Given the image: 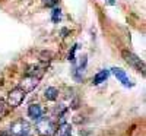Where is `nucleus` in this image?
Masks as SVG:
<instances>
[{
  "instance_id": "5",
  "label": "nucleus",
  "mask_w": 146,
  "mask_h": 136,
  "mask_svg": "<svg viewBox=\"0 0 146 136\" xmlns=\"http://www.w3.org/2000/svg\"><path fill=\"white\" fill-rule=\"evenodd\" d=\"M38 81H40L38 76H34V75H29V73H28L27 76H23V78L21 79V82H19V88L23 89L25 92H31V91H34V89L36 88V85H38Z\"/></svg>"
},
{
  "instance_id": "12",
  "label": "nucleus",
  "mask_w": 146,
  "mask_h": 136,
  "mask_svg": "<svg viewBox=\"0 0 146 136\" xmlns=\"http://www.w3.org/2000/svg\"><path fill=\"white\" fill-rule=\"evenodd\" d=\"M42 3L48 7H56L57 3H58V0H42Z\"/></svg>"
},
{
  "instance_id": "6",
  "label": "nucleus",
  "mask_w": 146,
  "mask_h": 136,
  "mask_svg": "<svg viewBox=\"0 0 146 136\" xmlns=\"http://www.w3.org/2000/svg\"><path fill=\"white\" fill-rule=\"evenodd\" d=\"M111 73H113V75H114L121 83H123L124 86H127V88L135 86V83L130 81V78L127 76V73H126L123 69H121V67H113V69H111Z\"/></svg>"
},
{
  "instance_id": "16",
  "label": "nucleus",
  "mask_w": 146,
  "mask_h": 136,
  "mask_svg": "<svg viewBox=\"0 0 146 136\" xmlns=\"http://www.w3.org/2000/svg\"><path fill=\"white\" fill-rule=\"evenodd\" d=\"M0 136H12L10 133H3V135H0Z\"/></svg>"
},
{
  "instance_id": "9",
  "label": "nucleus",
  "mask_w": 146,
  "mask_h": 136,
  "mask_svg": "<svg viewBox=\"0 0 146 136\" xmlns=\"http://www.w3.org/2000/svg\"><path fill=\"white\" fill-rule=\"evenodd\" d=\"M108 76H110V70H108V69H102V70H100V72L94 76L92 83H94V85H100V83L105 82V81L108 79Z\"/></svg>"
},
{
  "instance_id": "1",
  "label": "nucleus",
  "mask_w": 146,
  "mask_h": 136,
  "mask_svg": "<svg viewBox=\"0 0 146 136\" xmlns=\"http://www.w3.org/2000/svg\"><path fill=\"white\" fill-rule=\"evenodd\" d=\"M25 97H27V92L23 91V89H21L19 86H16V88H13L12 91H9L6 103H7V105H9V107L16 108V107H19V105L23 103Z\"/></svg>"
},
{
  "instance_id": "15",
  "label": "nucleus",
  "mask_w": 146,
  "mask_h": 136,
  "mask_svg": "<svg viewBox=\"0 0 146 136\" xmlns=\"http://www.w3.org/2000/svg\"><path fill=\"white\" fill-rule=\"evenodd\" d=\"M107 3H108V5H115L114 0H107Z\"/></svg>"
},
{
  "instance_id": "11",
  "label": "nucleus",
  "mask_w": 146,
  "mask_h": 136,
  "mask_svg": "<svg viewBox=\"0 0 146 136\" xmlns=\"http://www.w3.org/2000/svg\"><path fill=\"white\" fill-rule=\"evenodd\" d=\"M62 19V10L60 7H53V12H51V21L54 23H58V21Z\"/></svg>"
},
{
  "instance_id": "2",
  "label": "nucleus",
  "mask_w": 146,
  "mask_h": 136,
  "mask_svg": "<svg viewBox=\"0 0 146 136\" xmlns=\"http://www.w3.org/2000/svg\"><path fill=\"white\" fill-rule=\"evenodd\" d=\"M121 56L126 60V63H129L133 69H136L137 72H140L142 75H145V63L140 57H137L135 53H131L129 50H123L121 51Z\"/></svg>"
},
{
  "instance_id": "7",
  "label": "nucleus",
  "mask_w": 146,
  "mask_h": 136,
  "mask_svg": "<svg viewBox=\"0 0 146 136\" xmlns=\"http://www.w3.org/2000/svg\"><path fill=\"white\" fill-rule=\"evenodd\" d=\"M42 107L40 104H31L28 107V117H31V120L34 121H38L42 117Z\"/></svg>"
},
{
  "instance_id": "14",
  "label": "nucleus",
  "mask_w": 146,
  "mask_h": 136,
  "mask_svg": "<svg viewBox=\"0 0 146 136\" xmlns=\"http://www.w3.org/2000/svg\"><path fill=\"white\" fill-rule=\"evenodd\" d=\"M3 111H5V104H3V101H2V100H0V114H2Z\"/></svg>"
},
{
  "instance_id": "17",
  "label": "nucleus",
  "mask_w": 146,
  "mask_h": 136,
  "mask_svg": "<svg viewBox=\"0 0 146 136\" xmlns=\"http://www.w3.org/2000/svg\"><path fill=\"white\" fill-rule=\"evenodd\" d=\"M22 136H29V135H28V133H27V135H22Z\"/></svg>"
},
{
  "instance_id": "10",
  "label": "nucleus",
  "mask_w": 146,
  "mask_h": 136,
  "mask_svg": "<svg viewBox=\"0 0 146 136\" xmlns=\"http://www.w3.org/2000/svg\"><path fill=\"white\" fill-rule=\"evenodd\" d=\"M58 89L56 88V86H48V88H45L44 91V98L47 101H54L58 98Z\"/></svg>"
},
{
  "instance_id": "8",
  "label": "nucleus",
  "mask_w": 146,
  "mask_h": 136,
  "mask_svg": "<svg viewBox=\"0 0 146 136\" xmlns=\"http://www.w3.org/2000/svg\"><path fill=\"white\" fill-rule=\"evenodd\" d=\"M72 126L70 123H60L58 127L54 130L53 136H72Z\"/></svg>"
},
{
  "instance_id": "4",
  "label": "nucleus",
  "mask_w": 146,
  "mask_h": 136,
  "mask_svg": "<svg viewBox=\"0 0 146 136\" xmlns=\"http://www.w3.org/2000/svg\"><path fill=\"white\" fill-rule=\"evenodd\" d=\"M56 127L53 125V121L50 119H44L41 117L38 121H36V132H38L41 136H53Z\"/></svg>"
},
{
  "instance_id": "13",
  "label": "nucleus",
  "mask_w": 146,
  "mask_h": 136,
  "mask_svg": "<svg viewBox=\"0 0 146 136\" xmlns=\"http://www.w3.org/2000/svg\"><path fill=\"white\" fill-rule=\"evenodd\" d=\"M76 50H78V45H73L72 47V50H70V53H69V60L70 61H75L76 59H75V53H76Z\"/></svg>"
},
{
  "instance_id": "3",
  "label": "nucleus",
  "mask_w": 146,
  "mask_h": 136,
  "mask_svg": "<svg viewBox=\"0 0 146 136\" xmlns=\"http://www.w3.org/2000/svg\"><path fill=\"white\" fill-rule=\"evenodd\" d=\"M29 129H31V126H29V123H28L27 120L18 119V120H15V121L10 125L9 133H10L12 136H22V135L29 133Z\"/></svg>"
}]
</instances>
